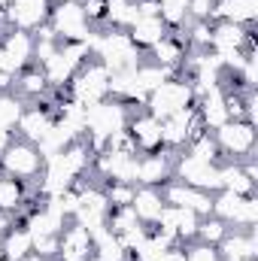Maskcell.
<instances>
[{
    "mask_svg": "<svg viewBox=\"0 0 258 261\" xmlns=\"http://www.w3.org/2000/svg\"><path fill=\"white\" fill-rule=\"evenodd\" d=\"M49 15H52V0H12L9 9L3 12L6 28L24 31V34L40 31L49 21Z\"/></svg>",
    "mask_w": 258,
    "mask_h": 261,
    "instance_id": "cell-13",
    "label": "cell"
},
{
    "mask_svg": "<svg viewBox=\"0 0 258 261\" xmlns=\"http://www.w3.org/2000/svg\"><path fill=\"white\" fill-rule=\"evenodd\" d=\"M0 170L12 179H21V182H34L40 179L43 173V155L34 143L28 140H12V146L0 155Z\"/></svg>",
    "mask_w": 258,
    "mask_h": 261,
    "instance_id": "cell-8",
    "label": "cell"
},
{
    "mask_svg": "<svg viewBox=\"0 0 258 261\" xmlns=\"http://www.w3.org/2000/svg\"><path fill=\"white\" fill-rule=\"evenodd\" d=\"M21 261H46V258H40V255H37V252H31V255H28V258H21Z\"/></svg>",
    "mask_w": 258,
    "mask_h": 261,
    "instance_id": "cell-45",
    "label": "cell"
},
{
    "mask_svg": "<svg viewBox=\"0 0 258 261\" xmlns=\"http://www.w3.org/2000/svg\"><path fill=\"white\" fill-rule=\"evenodd\" d=\"M161 195L164 203H173V206H183V210H192L194 216H213V195L210 192H200L194 186H186L179 179H167L161 186Z\"/></svg>",
    "mask_w": 258,
    "mask_h": 261,
    "instance_id": "cell-14",
    "label": "cell"
},
{
    "mask_svg": "<svg viewBox=\"0 0 258 261\" xmlns=\"http://www.w3.org/2000/svg\"><path fill=\"white\" fill-rule=\"evenodd\" d=\"M88 58H91V55H88V43H61L58 52H55L46 64H40V70H43L49 88L67 91L70 79L76 76V70L85 64Z\"/></svg>",
    "mask_w": 258,
    "mask_h": 261,
    "instance_id": "cell-4",
    "label": "cell"
},
{
    "mask_svg": "<svg viewBox=\"0 0 258 261\" xmlns=\"http://www.w3.org/2000/svg\"><path fill=\"white\" fill-rule=\"evenodd\" d=\"M155 261H186V246L183 243H173L170 249H164Z\"/></svg>",
    "mask_w": 258,
    "mask_h": 261,
    "instance_id": "cell-41",
    "label": "cell"
},
{
    "mask_svg": "<svg viewBox=\"0 0 258 261\" xmlns=\"http://www.w3.org/2000/svg\"><path fill=\"white\" fill-rule=\"evenodd\" d=\"M137 161L140 152H113L104 149L100 155H94L91 161V173L107 179V182H134L137 186Z\"/></svg>",
    "mask_w": 258,
    "mask_h": 261,
    "instance_id": "cell-12",
    "label": "cell"
},
{
    "mask_svg": "<svg viewBox=\"0 0 258 261\" xmlns=\"http://www.w3.org/2000/svg\"><path fill=\"white\" fill-rule=\"evenodd\" d=\"M76 195H79V206H76V216L73 222L85 225L91 234L97 228H107V216H110V200L104 195V186L97 179H82L76 186Z\"/></svg>",
    "mask_w": 258,
    "mask_h": 261,
    "instance_id": "cell-9",
    "label": "cell"
},
{
    "mask_svg": "<svg viewBox=\"0 0 258 261\" xmlns=\"http://www.w3.org/2000/svg\"><path fill=\"white\" fill-rule=\"evenodd\" d=\"M9 3H12V0H0V12H6V9H9Z\"/></svg>",
    "mask_w": 258,
    "mask_h": 261,
    "instance_id": "cell-46",
    "label": "cell"
},
{
    "mask_svg": "<svg viewBox=\"0 0 258 261\" xmlns=\"http://www.w3.org/2000/svg\"><path fill=\"white\" fill-rule=\"evenodd\" d=\"M192 103H194L192 79H189V76H183V73H176V76L164 79L158 88H152V91H149V97H146L143 110L161 122V119H167V116H173V113H179V110H186V107H192Z\"/></svg>",
    "mask_w": 258,
    "mask_h": 261,
    "instance_id": "cell-1",
    "label": "cell"
},
{
    "mask_svg": "<svg viewBox=\"0 0 258 261\" xmlns=\"http://www.w3.org/2000/svg\"><path fill=\"white\" fill-rule=\"evenodd\" d=\"M158 18L176 31L189 21V0H158Z\"/></svg>",
    "mask_w": 258,
    "mask_h": 261,
    "instance_id": "cell-32",
    "label": "cell"
},
{
    "mask_svg": "<svg viewBox=\"0 0 258 261\" xmlns=\"http://www.w3.org/2000/svg\"><path fill=\"white\" fill-rule=\"evenodd\" d=\"M88 24H107V0H79Z\"/></svg>",
    "mask_w": 258,
    "mask_h": 261,
    "instance_id": "cell-38",
    "label": "cell"
},
{
    "mask_svg": "<svg viewBox=\"0 0 258 261\" xmlns=\"http://www.w3.org/2000/svg\"><path fill=\"white\" fill-rule=\"evenodd\" d=\"M149 55H152V61L158 67H167V70H179L183 61H186V55H189V46H186V37H183V31L176 28V31H170L161 43H155L152 49H149Z\"/></svg>",
    "mask_w": 258,
    "mask_h": 261,
    "instance_id": "cell-22",
    "label": "cell"
},
{
    "mask_svg": "<svg viewBox=\"0 0 258 261\" xmlns=\"http://www.w3.org/2000/svg\"><path fill=\"white\" fill-rule=\"evenodd\" d=\"M104 195L110 200V210H116V206H131V203H134V195H137V186H134V182H107V186H104Z\"/></svg>",
    "mask_w": 258,
    "mask_h": 261,
    "instance_id": "cell-36",
    "label": "cell"
},
{
    "mask_svg": "<svg viewBox=\"0 0 258 261\" xmlns=\"http://www.w3.org/2000/svg\"><path fill=\"white\" fill-rule=\"evenodd\" d=\"M0 252H3V258L6 261H21L28 258L31 252H34V237H31V231L24 228V225H12L3 237H0Z\"/></svg>",
    "mask_w": 258,
    "mask_h": 261,
    "instance_id": "cell-28",
    "label": "cell"
},
{
    "mask_svg": "<svg viewBox=\"0 0 258 261\" xmlns=\"http://www.w3.org/2000/svg\"><path fill=\"white\" fill-rule=\"evenodd\" d=\"M134 225H143V222L134 216L131 206H116V210H110V216H107V231L116 234V237H122V234L131 231Z\"/></svg>",
    "mask_w": 258,
    "mask_h": 261,
    "instance_id": "cell-35",
    "label": "cell"
},
{
    "mask_svg": "<svg viewBox=\"0 0 258 261\" xmlns=\"http://www.w3.org/2000/svg\"><path fill=\"white\" fill-rule=\"evenodd\" d=\"M46 91H49V82H46V76H43V70L37 64L24 67L18 76H15V88H12V94H18L21 100H31V103H40L43 97H46Z\"/></svg>",
    "mask_w": 258,
    "mask_h": 261,
    "instance_id": "cell-27",
    "label": "cell"
},
{
    "mask_svg": "<svg viewBox=\"0 0 258 261\" xmlns=\"http://www.w3.org/2000/svg\"><path fill=\"white\" fill-rule=\"evenodd\" d=\"M186 152L197 158V161H207V164H222V152H219V143H216V137L210 134V130H203L197 140H192L189 146H186Z\"/></svg>",
    "mask_w": 258,
    "mask_h": 261,
    "instance_id": "cell-31",
    "label": "cell"
},
{
    "mask_svg": "<svg viewBox=\"0 0 258 261\" xmlns=\"http://www.w3.org/2000/svg\"><path fill=\"white\" fill-rule=\"evenodd\" d=\"M110 79H113V73L107 67L100 64L97 58H88L85 64L76 70V76L70 79L67 97L82 103V107H94V103L110 97Z\"/></svg>",
    "mask_w": 258,
    "mask_h": 261,
    "instance_id": "cell-2",
    "label": "cell"
},
{
    "mask_svg": "<svg viewBox=\"0 0 258 261\" xmlns=\"http://www.w3.org/2000/svg\"><path fill=\"white\" fill-rule=\"evenodd\" d=\"M137 18H140V12H137L134 0H107V28L128 31Z\"/></svg>",
    "mask_w": 258,
    "mask_h": 261,
    "instance_id": "cell-30",
    "label": "cell"
},
{
    "mask_svg": "<svg viewBox=\"0 0 258 261\" xmlns=\"http://www.w3.org/2000/svg\"><path fill=\"white\" fill-rule=\"evenodd\" d=\"M128 134H131V140H134V146H137L140 155H152V152L164 149V143H161V122L155 116H149L146 110L131 113Z\"/></svg>",
    "mask_w": 258,
    "mask_h": 261,
    "instance_id": "cell-16",
    "label": "cell"
},
{
    "mask_svg": "<svg viewBox=\"0 0 258 261\" xmlns=\"http://www.w3.org/2000/svg\"><path fill=\"white\" fill-rule=\"evenodd\" d=\"M213 216L222 219L228 228H255L258 225V197L255 195H234L219 189L213 195Z\"/></svg>",
    "mask_w": 258,
    "mask_h": 261,
    "instance_id": "cell-6",
    "label": "cell"
},
{
    "mask_svg": "<svg viewBox=\"0 0 258 261\" xmlns=\"http://www.w3.org/2000/svg\"><path fill=\"white\" fill-rule=\"evenodd\" d=\"M216 0H189V18L194 21H213Z\"/></svg>",
    "mask_w": 258,
    "mask_h": 261,
    "instance_id": "cell-40",
    "label": "cell"
},
{
    "mask_svg": "<svg viewBox=\"0 0 258 261\" xmlns=\"http://www.w3.org/2000/svg\"><path fill=\"white\" fill-rule=\"evenodd\" d=\"M34 203H28V186L21 179L3 176V182H0V213H9L15 222H21V216Z\"/></svg>",
    "mask_w": 258,
    "mask_h": 261,
    "instance_id": "cell-25",
    "label": "cell"
},
{
    "mask_svg": "<svg viewBox=\"0 0 258 261\" xmlns=\"http://www.w3.org/2000/svg\"><path fill=\"white\" fill-rule=\"evenodd\" d=\"M12 88H15V73L0 70V94H6V91H12Z\"/></svg>",
    "mask_w": 258,
    "mask_h": 261,
    "instance_id": "cell-42",
    "label": "cell"
},
{
    "mask_svg": "<svg viewBox=\"0 0 258 261\" xmlns=\"http://www.w3.org/2000/svg\"><path fill=\"white\" fill-rule=\"evenodd\" d=\"M94 255V240H91V231L79 222L70 219L61 237H58V255L55 261H88Z\"/></svg>",
    "mask_w": 258,
    "mask_h": 261,
    "instance_id": "cell-17",
    "label": "cell"
},
{
    "mask_svg": "<svg viewBox=\"0 0 258 261\" xmlns=\"http://www.w3.org/2000/svg\"><path fill=\"white\" fill-rule=\"evenodd\" d=\"M194 107H197V116H200L203 128L210 130V134L219 130L228 122V107H225V88H222V85L207 88V91L194 100Z\"/></svg>",
    "mask_w": 258,
    "mask_h": 261,
    "instance_id": "cell-21",
    "label": "cell"
},
{
    "mask_svg": "<svg viewBox=\"0 0 258 261\" xmlns=\"http://www.w3.org/2000/svg\"><path fill=\"white\" fill-rule=\"evenodd\" d=\"M219 252V261H246V258H255L258 255V237H255V228H234L222 237V243L216 246Z\"/></svg>",
    "mask_w": 258,
    "mask_h": 261,
    "instance_id": "cell-19",
    "label": "cell"
},
{
    "mask_svg": "<svg viewBox=\"0 0 258 261\" xmlns=\"http://www.w3.org/2000/svg\"><path fill=\"white\" fill-rule=\"evenodd\" d=\"M219 182L225 192H234V195H255V179L246 176V170L237 164V161H222L219 164Z\"/></svg>",
    "mask_w": 258,
    "mask_h": 261,
    "instance_id": "cell-29",
    "label": "cell"
},
{
    "mask_svg": "<svg viewBox=\"0 0 258 261\" xmlns=\"http://www.w3.org/2000/svg\"><path fill=\"white\" fill-rule=\"evenodd\" d=\"M186 261H219V252H216V246L192 240V243H186Z\"/></svg>",
    "mask_w": 258,
    "mask_h": 261,
    "instance_id": "cell-37",
    "label": "cell"
},
{
    "mask_svg": "<svg viewBox=\"0 0 258 261\" xmlns=\"http://www.w3.org/2000/svg\"><path fill=\"white\" fill-rule=\"evenodd\" d=\"M58 237H61V234H58ZM58 237H55V234L34 237V252L46 261H55V255H58Z\"/></svg>",
    "mask_w": 258,
    "mask_h": 261,
    "instance_id": "cell-39",
    "label": "cell"
},
{
    "mask_svg": "<svg viewBox=\"0 0 258 261\" xmlns=\"http://www.w3.org/2000/svg\"><path fill=\"white\" fill-rule=\"evenodd\" d=\"M52 125H55V113L34 103V107H24L18 125H15V134H18V140H28L34 146H40V140L52 130Z\"/></svg>",
    "mask_w": 258,
    "mask_h": 261,
    "instance_id": "cell-20",
    "label": "cell"
},
{
    "mask_svg": "<svg viewBox=\"0 0 258 261\" xmlns=\"http://www.w3.org/2000/svg\"><path fill=\"white\" fill-rule=\"evenodd\" d=\"M21 113H24V100L18 94H12V91L0 94V130H15Z\"/></svg>",
    "mask_w": 258,
    "mask_h": 261,
    "instance_id": "cell-33",
    "label": "cell"
},
{
    "mask_svg": "<svg viewBox=\"0 0 258 261\" xmlns=\"http://www.w3.org/2000/svg\"><path fill=\"white\" fill-rule=\"evenodd\" d=\"M173 158L170 152H152V155H140L137 161V186H149V189H161L167 179H173Z\"/></svg>",
    "mask_w": 258,
    "mask_h": 261,
    "instance_id": "cell-18",
    "label": "cell"
},
{
    "mask_svg": "<svg viewBox=\"0 0 258 261\" xmlns=\"http://www.w3.org/2000/svg\"><path fill=\"white\" fill-rule=\"evenodd\" d=\"M203 130L207 128H203L194 103L186 107V110H179V113H173V116H167V119H161V143H164V152H170V155L186 152V146L192 140H197Z\"/></svg>",
    "mask_w": 258,
    "mask_h": 261,
    "instance_id": "cell-5",
    "label": "cell"
},
{
    "mask_svg": "<svg viewBox=\"0 0 258 261\" xmlns=\"http://www.w3.org/2000/svg\"><path fill=\"white\" fill-rule=\"evenodd\" d=\"M49 28L55 31V37L61 43H88V37H91V24L85 21V12H82V3L79 0L52 3Z\"/></svg>",
    "mask_w": 258,
    "mask_h": 261,
    "instance_id": "cell-7",
    "label": "cell"
},
{
    "mask_svg": "<svg viewBox=\"0 0 258 261\" xmlns=\"http://www.w3.org/2000/svg\"><path fill=\"white\" fill-rule=\"evenodd\" d=\"M222 161H246L255 155L258 146V130L255 125H249L246 119H228L219 130H213Z\"/></svg>",
    "mask_w": 258,
    "mask_h": 261,
    "instance_id": "cell-3",
    "label": "cell"
},
{
    "mask_svg": "<svg viewBox=\"0 0 258 261\" xmlns=\"http://www.w3.org/2000/svg\"><path fill=\"white\" fill-rule=\"evenodd\" d=\"M228 231H231V228H228L222 219H216V216H203L200 225H197V240L207 243V246H219L222 237H225Z\"/></svg>",
    "mask_w": 258,
    "mask_h": 261,
    "instance_id": "cell-34",
    "label": "cell"
},
{
    "mask_svg": "<svg viewBox=\"0 0 258 261\" xmlns=\"http://www.w3.org/2000/svg\"><path fill=\"white\" fill-rule=\"evenodd\" d=\"M197 225H200V216H194L192 210H183V206H173V203H164L158 222L152 228H161L167 234H173L183 246L197 240Z\"/></svg>",
    "mask_w": 258,
    "mask_h": 261,
    "instance_id": "cell-15",
    "label": "cell"
},
{
    "mask_svg": "<svg viewBox=\"0 0 258 261\" xmlns=\"http://www.w3.org/2000/svg\"><path fill=\"white\" fill-rule=\"evenodd\" d=\"M131 210H134V216H137V219H140L146 228H152V225L158 222L161 210H164V195H161V189L137 186V195H134V203H131Z\"/></svg>",
    "mask_w": 258,
    "mask_h": 261,
    "instance_id": "cell-26",
    "label": "cell"
},
{
    "mask_svg": "<svg viewBox=\"0 0 258 261\" xmlns=\"http://www.w3.org/2000/svg\"><path fill=\"white\" fill-rule=\"evenodd\" d=\"M12 225H15V219H12L9 213H0V237H3V234L12 228Z\"/></svg>",
    "mask_w": 258,
    "mask_h": 261,
    "instance_id": "cell-44",
    "label": "cell"
},
{
    "mask_svg": "<svg viewBox=\"0 0 258 261\" xmlns=\"http://www.w3.org/2000/svg\"><path fill=\"white\" fill-rule=\"evenodd\" d=\"M167 34H170V28H167V24H164L158 15H152V18H143V15H140V18H137V21L128 28L131 43H134V46H137L143 55H146V52H149L155 43H161Z\"/></svg>",
    "mask_w": 258,
    "mask_h": 261,
    "instance_id": "cell-24",
    "label": "cell"
},
{
    "mask_svg": "<svg viewBox=\"0 0 258 261\" xmlns=\"http://www.w3.org/2000/svg\"><path fill=\"white\" fill-rule=\"evenodd\" d=\"M52 3H61V0H52Z\"/></svg>",
    "mask_w": 258,
    "mask_h": 261,
    "instance_id": "cell-48",
    "label": "cell"
},
{
    "mask_svg": "<svg viewBox=\"0 0 258 261\" xmlns=\"http://www.w3.org/2000/svg\"><path fill=\"white\" fill-rule=\"evenodd\" d=\"M12 140H15V130H0V155L12 146Z\"/></svg>",
    "mask_w": 258,
    "mask_h": 261,
    "instance_id": "cell-43",
    "label": "cell"
},
{
    "mask_svg": "<svg viewBox=\"0 0 258 261\" xmlns=\"http://www.w3.org/2000/svg\"><path fill=\"white\" fill-rule=\"evenodd\" d=\"M173 179H179L186 186H194L200 192H210V195H216L222 189V182H219V164L197 161L189 152H179L173 158Z\"/></svg>",
    "mask_w": 258,
    "mask_h": 261,
    "instance_id": "cell-11",
    "label": "cell"
},
{
    "mask_svg": "<svg viewBox=\"0 0 258 261\" xmlns=\"http://www.w3.org/2000/svg\"><path fill=\"white\" fill-rule=\"evenodd\" d=\"M258 0H216L213 21H234L243 28H255Z\"/></svg>",
    "mask_w": 258,
    "mask_h": 261,
    "instance_id": "cell-23",
    "label": "cell"
},
{
    "mask_svg": "<svg viewBox=\"0 0 258 261\" xmlns=\"http://www.w3.org/2000/svg\"><path fill=\"white\" fill-rule=\"evenodd\" d=\"M210 52L219 61L234 55V52L255 55V28H243V24H234V21H213Z\"/></svg>",
    "mask_w": 258,
    "mask_h": 261,
    "instance_id": "cell-10",
    "label": "cell"
},
{
    "mask_svg": "<svg viewBox=\"0 0 258 261\" xmlns=\"http://www.w3.org/2000/svg\"><path fill=\"white\" fill-rule=\"evenodd\" d=\"M3 176H6V173H3V170H0V182H3Z\"/></svg>",
    "mask_w": 258,
    "mask_h": 261,
    "instance_id": "cell-47",
    "label": "cell"
}]
</instances>
